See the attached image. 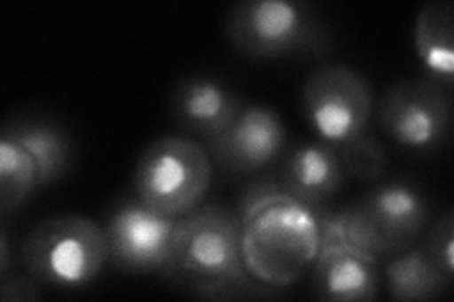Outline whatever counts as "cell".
Masks as SVG:
<instances>
[{
  "mask_svg": "<svg viewBox=\"0 0 454 302\" xmlns=\"http://www.w3.org/2000/svg\"><path fill=\"white\" fill-rule=\"evenodd\" d=\"M318 215L320 231L379 265L415 246L428 225L430 206L419 187L395 180L377 185L343 212Z\"/></svg>",
  "mask_w": 454,
  "mask_h": 302,
  "instance_id": "7a4b0ae2",
  "label": "cell"
},
{
  "mask_svg": "<svg viewBox=\"0 0 454 302\" xmlns=\"http://www.w3.org/2000/svg\"><path fill=\"white\" fill-rule=\"evenodd\" d=\"M176 218L148 208L133 195L114 208L105 225L108 263L131 275H163L173 248Z\"/></svg>",
  "mask_w": 454,
  "mask_h": 302,
  "instance_id": "ba28073f",
  "label": "cell"
},
{
  "mask_svg": "<svg viewBox=\"0 0 454 302\" xmlns=\"http://www.w3.org/2000/svg\"><path fill=\"white\" fill-rule=\"evenodd\" d=\"M450 91L426 76L392 85L379 106L382 131L397 146L413 153L439 151L450 135Z\"/></svg>",
  "mask_w": 454,
  "mask_h": 302,
  "instance_id": "52a82bcc",
  "label": "cell"
},
{
  "mask_svg": "<svg viewBox=\"0 0 454 302\" xmlns=\"http://www.w3.org/2000/svg\"><path fill=\"white\" fill-rule=\"evenodd\" d=\"M163 276L203 300H267L286 295L248 275L240 221L216 205L199 206L178 220Z\"/></svg>",
  "mask_w": 454,
  "mask_h": 302,
  "instance_id": "6da1fadb",
  "label": "cell"
},
{
  "mask_svg": "<svg viewBox=\"0 0 454 302\" xmlns=\"http://www.w3.org/2000/svg\"><path fill=\"white\" fill-rule=\"evenodd\" d=\"M212 172L215 163L203 142L186 135L160 136L138 157L133 193L148 208L180 220L201 206Z\"/></svg>",
  "mask_w": 454,
  "mask_h": 302,
  "instance_id": "277c9868",
  "label": "cell"
},
{
  "mask_svg": "<svg viewBox=\"0 0 454 302\" xmlns=\"http://www.w3.org/2000/svg\"><path fill=\"white\" fill-rule=\"evenodd\" d=\"M225 36L247 59L322 57L332 51L330 28L309 4L294 0H243L225 18Z\"/></svg>",
  "mask_w": 454,
  "mask_h": 302,
  "instance_id": "3957f363",
  "label": "cell"
},
{
  "mask_svg": "<svg viewBox=\"0 0 454 302\" xmlns=\"http://www.w3.org/2000/svg\"><path fill=\"white\" fill-rule=\"evenodd\" d=\"M301 108L318 140L340 146L367 131L373 116V89L352 66L325 65L307 78Z\"/></svg>",
  "mask_w": 454,
  "mask_h": 302,
  "instance_id": "8992f818",
  "label": "cell"
},
{
  "mask_svg": "<svg viewBox=\"0 0 454 302\" xmlns=\"http://www.w3.org/2000/svg\"><path fill=\"white\" fill-rule=\"evenodd\" d=\"M385 280L388 297L400 302H424L443 295L454 280L439 270L424 244H415L409 250L387 259Z\"/></svg>",
  "mask_w": 454,
  "mask_h": 302,
  "instance_id": "9a60e30c",
  "label": "cell"
},
{
  "mask_svg": "<svg viewBox=\"0 0 454 302\" xmlns=\"http://www.w3.org/2000/svg\"><path fill=\"white\" fill-rule=\"evenodd\" d=\"M345 178L335 146L310 140L282 155L277 183L295 203L322 212L340 191Z\"/></svg>",
  "mask_w": 454,
  "mask_h": 302,
  "instance_id": "30bf717a",
  "label": "cell"
},
{
  "mask_svg": "<svg viewBox=\"0 0 454 302\" xmlns=\"http://www.w3.org/2000/svg\"><path fill=\"white\" fill-rule=\"evenodd\" d=\"M21 261L40 283L82 290L93 283L108 263L106 231L83 215L48 218L25 236Z\"/></svg>",
  "mask_w": 454,
  "mask_h": 302,
  "instance_id": "5b68a950",
  "label": "cell"
},
{
  "mask_svg": "<svg viewBox=\"0 0 454 302\" xmlns=\"http://www.w3.org/2000/svg\"><path fill=\"white\" fill-rule=\"evenodd\" d=\"M10 238H8V231L6 225H3L0 228V278L10 275Z\"/></svg>",
  "mask_w": 454,
  "mask_h": 302,
  "instance_id": "ffe728a7",
  "label": "cell"
},
{
  "mask_svg": "<svg viewBox=\"0 0 454 302\" xmlns=\"http://www.w3.org/2000/svg\"><path fill=\"white\" fill-rule=\"evenodd\" d=\"M424 250L430 255L434 265L450 280H454V213L449 210L435 221Z\"/></svg>",
  "mask_w": 454,
  "mask_h": 302,
  "instance_id": "ac0fdd59",
  "label": "cell"
},
{
  "mask_svg": "<svg viewBox=\"0 0 454 302\" xmlns=\"http://www.w3.org/2000/svg\"><path fill=\"white\" fill-rule=\"evenodd\" d=\"M40 282L31 275H6L0 278V300L3 302H35L42 298Z\"/></svg>",
  "mask_w": 454,
  "mask_h": 302,
  "instance_id": "d6986e66",
  "label": "cell"
},
{
  "mask_svg": "<svg viewBox=\"0 0 454 302\" xmlns=\"http://www.w3.org/2000/svg\"><path fill=\"white\" fill-rule=\"evenodd\" d=\"M3 135L16 140L33 155L40 174V190L61 180L74 163V142L65 128L46 118L25 116L8 121Z\"/></svg>",
  "mask_w": 454,
  "mask_h": 302,
  "instance_id": "5bb4252c",
  "label": "cell"
},
{
  "mask_svg": "<svg viewBox=\"0 0 454 302\" xmlns=\"http://www.w3.org/2000/svg\"><path fill=\"white\" fill-rule=\"evenodd\" d=\"M320 252L312 275V291L328 302H372L380 295L377 263L348 250L333 235L322 231Z\"/></svg>",
  "mask_w": 454,
  "mask_h": 302,
  "instance_id": "7c38bea8",
  "label": "cell"
},
{
  "mask_svg": "<svg viewBox=\"0 0 454 302\" xmlns=\"http://www.w3.org/2000/svg\"><path fill=\"white\" fill-rule=\"evenodd\" d=\"M243 106L240 97L225 83L201 74L182 78L170 95V116L203 143L220 136Z\"/></svg>",
  "mask_w": 454,
  "mask_h": 302,
  "instance_id": "8fae6325",
  "label": "cell"
},
{
  "mask_svg": "<svg viewBox=\"0 0 454 302\" xmlns=\"http://www.w3.org/2000/svg\"><path fill=\"white\" fill-rule=\"evenodd\" d=\"M40 190L36 161L21 143L0 133V213L20 210Z\"/></svg>",
  "mask_w": 454,
  "mask_h": 302,
  "instance_id": "2e32d148",
  "label": "cell"
},
{
  "mask_svg": "<svg viewBox=\"0 0 454 302\" xmlns=\"http://www.w3.org/2000/svg\"><path fill=\"white\" fill-rule=\"evenodd\" d=\"M413 44L426 78L454 88V4L450 0L426 3L415 19Z\"/></svg>",
  "mask_w": 454,
  "mask_h": 302,
  "instance_id": "4fadbf2b",
  "label": "cell"
},
{
  "mask_svg": "<svg viewBox=\"0 0 454 302\" xmlns=\"http://www.w3.org/2000/svg\"><path fill=\"white\" fill-rule=\"evenodd\" d=\"M340 166L345 170V176L372 183L382 178L388 166V153L385 146L369 135H360L352 140H347L335 146Z\"/></svg>",
  "mask_w": 454,
  "mask_h": 302,
  "instance_id": "e0dca14e",
  "label": "cell"
},
{
  "mask_svg": "<svg viewBox=\"0 0 454 302\" xmlns=\"http://www.w3.org/2000/svg\"><path fill=\"white\" fill-rule=\"evenodd\" d=\"M210 159L230 176L258 174L282 159L288 148V128L267 106L245 105L225 131L205 143Z\"/></svg>",
  "mask_w": 454,
  "mask_h": 302,
  "instance_id": "9c48e42d",
  "label": "cell"
}]
</instances>
